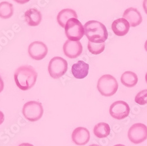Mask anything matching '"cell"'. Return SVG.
<instances>
[{
  "mask_svg": "<svg viewBox=\"0 0 147 146\" xmlns=\"http://www.w3.org/2000/svg\"><path fill=\"white\" fill-rule=\"evenodd\" d=\"M38 74L31 66H22L14 73V80L17 86L22 90H28L35 84Z\"/></svg>",
  "mask_w": 147,
  "mask_h": 146,
  "instance_id": "6da1fadb",
  "label": "cell"
},
{
  "mask_svg": "<svg viewBox=\"0 0 147 146\" xmlns=\"http://www.w3.org/2000/svg\"><path fill=\"white\" fill-rule=\"evenodd\" d=\"M85 35L89 41L93 43H104L108 39V33L106 27L101 22L91 20L84 25Z\"/></svg>",
  "mask_w": 147,
  "mask_h": 146,
  "instance_id": "7a4b0ae2",
  "label": "cell"
},
{
  "mask_svg": "<svg viewBox=\"0 0 147 146\" xmlns=\"http://www.w3.org/2000/svg\"><path fill=\"white\" fill-rule=\"evenodd\" d=\"M97 89L101 95L105 97L112 96L118 90V83L112 75H105L98 79Z\"/></svg>",
  "mask_w": 147,
  "mask_h": 146,
  "instance_id": "3957f363",
  "label": "cell"
},
{
  "mask_svg": "<svg viewBox=\"0 0 147 146\" xmlns=\"http://www.w3.org/2000/svg\"><path fill=\"white\" fill-rule=\"evenodd\" d=\"M65 33L69 40L79 41L85 34L84 28L77 18L69 19L65 25Z\"/></svg>",
  "mask_w": 147,
  "mask_h": 146,
  "instance_id": "277c9868",
  "label": "cell"
},
{
  "mask_svg": "<svg viewBox=\"0 0 147 146\" xmlns=\"http://www.w3.org/2000/svg\"><path fill=\"white\" fill-rule=\"evenodd\" d=\"M44 109L42 104L36 101L27 102L22 108V114L27 120L34 122L39 120L42 116Z\"/></svg>",
  "mask_w": 147,
  "mask_h": 146,
  "instance_id": "5b68a950",
  "label": "cell"
},
{
  "mask_svg": "<svg viewBox=\"0 0 147 146\" xmlns=\"http://www.w3.org/2000/svg\"><path fill=\"white\" fill-rule=\"evenodd\" d=\"M68 64L67 60L63 58L56 56L53 58L48 65V72L53 79L62 77L67 71Z\"/></svg>",
  "mask_w": 147,
  "mask_h": 146,
  "instance_id": "8992f818",
  "label": "cell"
},
{
  "mask_svg": "<svg viewBox=\"0 0 147 146\" xmlns=\"http://www.w3.org/2000/svg\"><path fill=\"white\" fill-rule=\"evenodd\" d=\"M129 140L134 144H138L147 139V127L142 123L133 125L128 132Z\"/></svg>",
  "mask_w": 147,
  "mask_h": 146,
  "instance_id": "52a82bcc",
  "label": "cell"
},
{
  "mask_svg": "<svg viewBox=\"0 0 147 146\" xmlns=\"http://www.w3.org/2000/svg\"><path fill=\"white\" fill-rule=\"evenodd\" d=\"M130 107L125 102L118 100L113 103L109 108V114L114 119L123 120L129 115Z\"/></svg>",
  "mask_w": 147,
  "mask_h": 146,
  "instance_id": "ba28073f",
  "label": "cell"
},
{
  "mask_svg": "<svg viewBox=\"0 0 147 146\" xmlns=\"http://www.w3.org/2000/svg\"><path fill=\"white\" fill-rule=\"evenodd\" d=\"M28 51L32 59L36 60H40L43 59L47 55L48 48L42 42L35 41L29 45Z\"/></svg>",
  "mask_w": 147,
  "mask_h": 146,
  "instance_id": "9c48e42d",
  "label": "cell"
},
{
  "mask_svg": "<svg viewBox=\"0 0 147 146\" xmlns=\"http://www.w3.org/2000/svg\"><path fill=\"white\" fill-rule=\"evenodd\" d=\"M63 51L68 58L75 59L82 52V46L80 41L67 40L63 46Z\"/></svg>",
  "mask_w": 147,
  "mask_h": 146,
  "instance_id": "30bf717a",
  "label": "cell"
},
{
  "mask_svg": "<svg viewBox=\"0 0 147 146\" xmlns=\"http://www.w3.org/2000/svg\"><path fill=\"white\" fill-rule=\"evenodd\" d=\"M90 139V133L88 130L83 127H78L72 133V141L78 145H84Z\"/></svg>",
  "mask_w": 147,
  "mask_h": 146,
  "instance_id": "8fae6325",
  "label": "cell"
},
{
  "mask_svg": "<svg viewBox=\"0 0 147 146\" xmlns=\"http://www.w3.org/2000/svg\"><path fill=\"white\" fill-rule=\"evenodd\" d=\"M122 17L128 21L131 27H136L140 25L142 21V18L139 11L132 7L127 9Z\"/></svg>",
  "mask_w": 147,
  "mask_h": 146,
  "instance_id": "7c38bea8",
  "label": "cell"
},
{
  "mask_svg": "<svg viewBox=\"0 0 147 146\" xmlns=\"http://www.w3.org/2000/svg\"><path fill=\"white\" fill-rule=\"evenodd\" d=\"M112 29L117 36H123L127 35L129 30V23L124 18L115 20L112 23Z\"/></svg>",
  "mask_w": 147,
  "mask_h": 146,
  "instance_id": "4fadbf2b",
  "label": "cell"
},
{
  "mask_svg": "<svg viewBox=\"0 0 147 146\" xmlns=\"http://www.w3.org/2000/svg\"><path fill=\"white\" fill-rule=\"evenodd\" d=\"M89 65L82 60L74 64L71 68V72L73 76L78 79H82L87 76L89 70Z\"/></svg>",
  "mask_w": 147,
  "mask_h": 146,
  "instance_id": "5bb4252c",
  "label": "cell"
},
{
  "mask_svg": "<svg viewBox=\"0 0 147 146\" xmlns=\"http://www.w3.org/2000/svg\"><path fill=\"white\" fill-rule=\"evenodd\" d=\"M26 21L31 27L38 26L42 20V15L40 11L36 8H31L27 10L24 14Z\"/></svg>",
  "mask_w": 147,
  "mask_h": 146,
  "instance_id": "9a60e30c",
  "label": "cell"
},
{
  "mask_svg": "<svg viewBox=\"0 0 147 146\" xmlns=\"http://www.w3.org/2000/svg\"><path fill=\"white\" fill-rule=\"evenodd\" d=\"M78 15L76 12L71 9H64L61 10L57 15V22L63 28L65 27L67 21L71 18H77Z\"/></svg>",
  "mask_w": 147,
  "mask_h": 146,
  "instance_id": "2e32d148",
  "label": "cell"
},
{
  "mask_svg": "<svg viewBox=\"0 0 147 146\" xmlns=\"http://www.w3.org/2000/svg\"><path fill=\"white\" fill-rule=\"evenodd\" d=\"M138 81L137 75L131 71L125 72L121 75V82L124 86L128 88H132L136 86Z\"/></svg>",
  "mask_w": 147,
  "mask_h": 146,
  "instance_id": "e0dca14e",
  "label": "cell"
},
{
  "mask_svg": "<svg viewBox=\"0 0 147 146\" xmlns=\"http://www.w3.org/2000/svg\"><path fill=\"white\" fill-rule=\"evenodd\" d=\"M111 131V129L108 124L101 122L96 125L94 128V134L99 139L106 138L108 136Z\"/></svg>",
  "mask_w": 147,
  "mask_h": 146,
  "instance_id": "ac0fdd59",
  "label": "cell"
},
{
  "mask_svg": "<svg viewBox=\"0 0 147 146\" xmlns=\"http://www.w3.org/2000/svg\"><path fill=\"white\" fill-rule=\"evenodd\" d=\"M14 13L13 5L3 1L0 3V18L3 19H8L13 16Z\"/></svg>",
  "mask_w": 147,
  "mask_h": 146,
  "instance_id": "d6986e66",
  "label": "cell"
},
{
  "mask_svg": "<svg viewBox=\"0 0 147 146\" xmlns=\"http://www.w3.org/2000/svg\"><path fill=\"white\" fill-rule=\"evenodd\" d=\"M105 45L104 43H93L88 41V49L89 51L94 55H99L105 50Z\"/></svg>",
  "mask_w": 147,
  "mask_h": 146,
  "instance_id": "ffe728a7",
  "label": "cell"
},
{
  "mask_svg": "<svg viewBox=\"0 0 147 146\" xmlns=\"http://www.w3.org/2000/svg\"><path fill=\"white\" fill-rule=\"evenodd\" d=\"M135 102L140 105L147 104V89L140 91L135 97Z\"/></svg>",
  "mask_w": 147,
  "mask_h": 146,
  "instance_id": "44dd1931",
  "label": "cell"
},
{
  "mask_svg": "<svg viewBox=\"0 0 147 146\" xmlns=\"http://www.w3.org/2000/svg\"><path fill=\"white\" fill-rule=\"evenodd\" d=\"M4 87V82H3V80L1 78V76H0V93H1L3 90Z\"/></svg>",
  "mask_w": 147,
  "mask_h": 146,
  "instance_id": "7402d4cb",
  "label": "cell"
},
{
  "mask_svg": "<svg viewBox=\"0 0 147 146\" xmlns=\"http://www.w3.org/2000/svg\"><path fill=\"white\" fill-rule=\"evenodd\" d=\"M14 1H16V3L20 4H24L26 3H28L30 0H14Z\"/></svg>",
  "mask_w": 147,
  "mask_h": 146,
  "instance_id": "603a6c76",
  "label": "cell"
},
{
  "mask_svg": "<svg viewBox=\"0 0 147 146\" xmlns=\"http://www.w3.org/2000/svg\"><path fill=\"white\" fill-rule=\"evenodd\" d=\"M4 121V113L0 111V125H1Z\"/></svg>",
  "mask_w": 147,
  "mask_h": 146,
  "instance_id": "cb8c5ba5",
  "label": "cell"
},
{
  "mask_svg": "<svg viewBox=\"0 0 147 146\" xmlns=\"http://www.w3.org/2000/svg\"><path fill=\"white\" fill-rule=\"evenodd\" d=\"M143 8L145 11V13L147 14V0H144Z\"/></svg>",
  "mask_w": 147,
  "mask_h": 146,
  "instance_id": "d4e9b609",
  "label": "cell"
},
{
  "mask_svg": "<svg viewBox=\"0 0 147 146\" xmlns=\"http://www.w3.org/2000/svg\"><path fill=\"white\" fill-rule=\"evenodd\" d=\"M18 146H34V145L31 144H30V143H22L20 145H19Z\"/></svg>",
  "mask_w": 147,
  "mask_h": 146,
  "instance_id": "484cf974",
  "label": "cell"
},
{
  "mask_svg": "<svg viewBox=\"0 0 147 146\" xmlns=\"http://www.w3.org/2000/svg\"><path fill=\"white\" fill-rule=\"evenodd\" d=\"M145 50L147 52V40L146 41V42L145 43Z\"/></svg>",
  "mask_w": 147,
  "mask_h": 146,
  "instance_id": "4316f807",
  "label": "cell"
},
{
  "mask_svg": "<svg viewBox=\"0 0 147 146\" xmlns=\"http://www.w3.org/2000/svg\"><path fill=\"white\" fill-rule=\"evenodd\" d=\"M89 146H101V145H100L98 144H92V145H90Z\"/></svg>",
  "mask_w": 147,
  "mask_h": 146,
  "instance_id": "83f0119b",
  "label": "cell"
},
{
  "mask_svg": "<svg viewBox=\"0 0 147 146\" xmlns=\"http://www.w3.org/2000/svg\"><path fill=\"white\" fill-rule=\"evenodd\" d=\"M114 146H125V145H124L123 144H117V145H115Z\"/></svg>",
  "mask_w": 147,
  "mask_h": 146,
  "instance_id": "f1b7e54d",
  "label": "cell"
},
{
  "mask_svg": "<svg viewBox=\"0 0 147 146\" xmlns=\"http://www.w3.org/2000/svg\"><path fill=\"white\" fill-rule=\"evenodd\" d=\"M145 81H146V82L147 83V73H146V75H145Z\"/></svg>",
  "mask_w": 147,
  "mask_h": 146,
  "instance_id": "f546056e",
  "label": "cell"
}]
</instances>
